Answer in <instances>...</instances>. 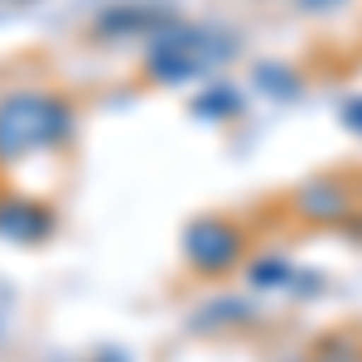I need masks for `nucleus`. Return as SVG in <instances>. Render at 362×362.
Instances as JSON below:
<instances>
[{"mask_svg":"<svg viewBox=\"0 0 362 362\" xmlns=\"http://www.w3.org/2000/svg\"><path fill=\"white\" fill-rule=\"evenodd\" d=\"M227 49H232V44H227L223 34H213V29H194V25L169 29L165 39L150 49V73L179 83V78H194L203 68H213Z\"/></svg>","mask_w":362,"mask_h":362,"instance_id":"nucleus-2","label":"nucleus"},{"mask_svg":"<svg viewBox=\"0 0 362 362\" xmlns=\"http://www.w3.org/2000/svg\"><path fill=\"white\" fill-rule=\"evenodd\" d=\"M68 107L54 97H10L0 102V160H20L29 150H49L68 136Z\"/></svg>","mask_w":362,"mask_h":362,"instance_id":"nucleus-1","label":"nucleus"},{"mask_svg":"<svg viewBox=\"0 0 362 362\" xmlns=\"http://www.w3.org/2000/svg\"><path fill=\"white\" fill-rule=\"evenodd\" d=\"M189 256L198 266H227L237 256V232L223 223H198L189 232Z\"/></svg>","mask_w":362,"mask_h":362,"instance_id":"nucleus-3","label":"nucleus"}]
</instances>
